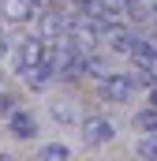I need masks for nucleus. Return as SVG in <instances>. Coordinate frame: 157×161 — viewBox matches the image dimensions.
Segmentation results:
<instances>
[{
  "label": "nucleus",
  "instance_id": "1",
  "mask_svg": "<svg viewBox=\"0 0 157 161\" xmlns=\"http://www.w3.org/2000/svg\"><path fill=\"white\" fill-rule=\"evenodd\" d=\"M78 131H82V142H86V146H105V142L116 139V124L109 120V116H101V113L82 116V120H78Z\"/></svg>",
  "mask_w": 157,
  "mask_h": 161
},
{
  "label": "nucleus",
  "instance_id": "2",
  "mask_svg": "<svg viewBox=\"0 0 157 161\" xmlns=\"http://www.w3.org/2000/svg\"><path fill=\"white\" fill-rule=\"evenodd\" d=\"M135 90H138V86L131 82L127 71H109L105 79H97V97H101V101H131Z\"/></svg>",
  "mask_w": 157,
  "mask_h": 161
},
{
  "label": "nucleus",
  "instance_id": "3",
  "mask_svg": "<svg viewBox=\"0 0 157 161\" xmlns=\"http://www.w3.org/2000/svg\"><path fill=\"white\" fill-rule=\"evenodd\" d=\"M97 41H105L112 53H120V56H131L135 53V45H138V38L123 26V23H105L101 26V34H97Z\"/></svg>",
  "mask_w": 157,
  "mask_h": 161
},
{
  "label": "nucleus",
  "instance_id": "4",
  "mask_svg": "<svg viewBox=\"0 0 157 161\" xmlns=\"http://www.w3.org/2000/svg\"><path fill=\"white\" fill-rule=\"evenodd\" d=\"M56 79V60H52V53H49V49H45V56H41L38 64H34V68H30V71H23V82H26V86H30V90H49V82Z\"/></svg>",
  "mask_w": 157,
  "mask_h": 161
},
{
  "label": "nucleus",
  "instance_id": "5",
  "mask_svg": "<svg viewBox=\"0 0 157 161\" xmlns=\"http://www.w3.org/2000/svg\"><path fill=\"white\" fill-rule=\"evenodd\" d=\"M45 49H49V45H45L41 38H23V41H19V49H15V71H19V75L30 71L41 56H45Z\"/></svg>",
  "mask_w": 157,
  "mask_h": 161
},
{
  "label": "nucleus",
  "instance_id": "6",
  "mask_svg": "<svg viewBox=\"0 0 157 161\" xmlns=\"http://www.w3.org/2000/svg\"><path fill=\"white\" fill-rule=\"evenodd\" d=\"M0 15H4V23H30L38 15V4L34 0H0Z\"/></svg>",
  "mask_w": 157,
  "mask_h": 161
},
{
  "label": "nucleus",
  "instance_id": "7",
  "mask_svg": "<svg viewBox=\"0 0 157 161\" xmlns=\"http://www.w3.org/2000/svg\"><path fill=\"white\" fill-rule=\"evenodd\" d=\"M8 127H11L15 139H34V135H38V120H34L26 109H11V113H8Z\"/></svg>",
  "mask_w": 157,
  "mask_h": 161
},
{
  "label": "nucleus",
  "instance_id": "8",
  "mask_svg": "<svg viewBox=\"0 0 157 161\" xmlns=\"http://www.w3.org/2000/svg\"><path fill=\"white\" fill-rule=\"evenodd\" d=\"M49 109H52V120H60V124H78V113L71 109V101H68V97H52V101H49Z\"/></svg>",
  "mask_w": 157,
  "mask_h": 161
},
{
  "label": "nucleus",
  "instance_id": "9",
  "mask_svg": "<svg viewBox=\"0 0 157 161\" xmlns=\"http://www.w3.org/2000/svg\"><path fill=\"white\" fill-rule=\"evenodd\" d=\"M38 161H71V150L64 142H49V146L38 150Z\"/></svg>",
  "mask_w": 157,
  "mask_h": 161
},
{
  "label": "nucleus",
  "instance_id": "10",
  "mask_svg": "<svg viewBox=\"0 0 157 161\" xmlns=\"http://www.w3.org/2000/svg\"><path fill=\"white\" fill-rule=\"evenodd\" d=\"M135 150H138L142 161H157V131H146V135L135 142Z\"/></svg>",
  "mask_w": 157,
  "mask_h": 161
},
{
  "label": "nucleus",
  "instance_id": "11",
  "mask_svg": "<svg viewBox=\"0 0 157 161\" xmlns=\"http://www.w3.org/2000/svg\"><path fill=\"white\" fill-rule=\"evenodd\" d=\"M135 127H138L142 135H146V131H157V109H150V105H146V109L135 116Z\"/></svg>",
  "mask_w": 157,
  "mask_h": 161
},
{
  "label": "nucleus",
  "instance_id": "12",
  "mask_svg": "<svg viewBox=\"0 0 157 161\" xmlns=\"http://www.w3.org/2000/svg\"><path fill=\"white\" fill-rule=\"evenodd\" d=\"M11 109H19V101H15V97H11V94H4V90H0V113H4V116H8V113H11Z\"/></svg>",
  "mask_w": 157,
  "mask_h": 161
},
{
  "label": "nucleus",
  "instance_id": "13",
  "mask_svg": "<svg viewBox=\"0 0 157 161\" xmlns=\"http://www.w3.org/2000/svg\"><path fill=\"white\" fill-rule=\"evenodd\" d=\"M8 53H11V41H8V34L0 30V56H8Z\"/></svg>",
  "mask_w": 157,
  "mask_h": 161
},
{
  "label": "nucleus",
  "instance_id": "14",
  "mask_svg": "<svg viewBox=\"0 0 157 161\" xmlns=\"http://www.w3.org/2000/svg\"><path fill=\"white\" fill-rule=\"evenodd\" d=\"M146 49H150V56H154V64H157V34H154V38H146Z\"/></svg>",
  "mask_w": 157,
  "mask_h": 161
},
{
  "label": "nucleus",
  "instance_id": "15",
  "mask_svg": "<svg viewBox=\"0 0 157 161\" xmlns=\"http://www.w3.org/2000/svg\"><path fill=\"white\" fill-rule=\"evenodd\" d=\"M150 109H157V86H150Z\"/></svg>",
  "mask_w": 157,
  "mask_h": 161
},
{
  "label": "nucleus",
  "instance_id": "16",
  "mask_svg": "<svg viewBox=\"0 0 157 161\" xmlns=\"http://www.w3.org/2000/svg\"><path fill=\"white\" fill-rule=\"evenodd\" d=\"M0 161H15V158H11V154H0Z\"/></svg>",
  "mask_w": 157,
  "mask_h": 161
},
{
  "label": "nucleus",
  "instance_id": "17",
  "mask_svg": "<svg viewBox=\"0 0 157 161\" xmlns=\"http://www.w3.org/2000/svg\"><path fill=\"white\" fill-rule=\"evenodd\" d=\"M34 4H45V0H34Z\"/></svg>",
  "mask_w": 157,
  "mask_h": 161
}]
</instances>
